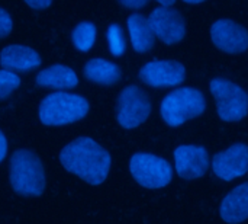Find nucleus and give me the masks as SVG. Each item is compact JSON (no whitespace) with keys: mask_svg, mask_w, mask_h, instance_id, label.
Returning <instances> with one entry per match:
<instances>
[{"mask_svg":"<svg viewBox=\"0 0 248 224\" xmlns=\"http://www.w3.org/2000/svg\"><path fill=\"white\" fill-rule=\"evenodd\" d=\"M60 160L68 172L92 185L105 182L112 163L110 155L90 137H81L67 144L60 153Z\"/></svg>","mask_w":248,"mask_h":224,"instance_id":"1","label":"nucleus"},{"mask_svg":"<svg viewBox=\"0 0 248 224\" xmlns=\"http://www.w3.org/2000/svg\"><path fill=\"white\" fill-rule=\"evenodd\" d=\"M10 184L25 197H39L45 190V171L39 157L29 150H16L10 162Z\"/></svg>","mask_w":248,"mask_h":224,"instance_id":"2","label":"nucleus"},{"mask_svg":"<svg viewBox=\"0 0 248 224\" xmlns=\"http://www.w3.org/2000/svg\"><path fill=\"white\" fill-rule=\"evenodd\" d=\"M206 109L205 95L195 87H180L169 93L160 106L161 117L170 127H179L186 121L202 115Z\"/></svg>","mask_w":248,"mask_h":224,"instance_id":"3","label":"nucleus"},{"mask_svg":"<svg viewBox=\"0 0 248 224\" xmlns=\"http://www.w3.org/2000/svg\"><path fill=\"white\" fill-rule=\"evenodd\" d=\"M89 112V102L74 93H51L39 108V120L45 125H65L81 120Z\"/></svg>","mask_w":248,"mask_h":224,"instance_id":"4","label":"nucleus"},{"mask_svg":"<svg viewBox=\"0 0 248 224\" xmlns=\"http://www.w3.org/2000/svg\"><path fill=\"white\" fill-rule=\"evenodd\" d=\"M209 89L217 99V111L221 120L234 122L243 120L248 112V95L246 90L222 77L212 79Z\"/></svg>","mask_w":248,"mask_h":224,"instance_id":"5","label":"nucleus"},{"mask_svg":"<svg viewBox=\"0 0 248 224\" xmlns=\"http://www.w3.org/2000/svg\"><path fill=\"white\" fill-rule=\"evenodd\" d=\"M129 171L134 179L150 190L163 188L170 184L173 169L167 160L151 153H137L129 160Z\"/></svg>","mask_w":248,"mask_h":224,"instance_id":"6","label":"nucleus"},{"mask_svg":"<svg viewBox=\"0 0 248 224\" xmlns=\"http://www.w3.org/2000/svg\"><path fill=\"white\" fill-rule=\"evenodd\" d=\"M151 112L148 96L138 86H126L118 99V122L124 128H135L141 125Z\"/></svg>","mask_w":248,"mask_h":224,"instance_id":"7","label":"nucleus"},{"mask_svg":"<svg viewBox=\"0 0 248 224\" xmlns=\"http://www.w3.org/2000/svg\"><path fill=\"white\" fill-rule=\"evenodd\" d=\"M148 22L154 35L164 44H177L186 35L185 20L173 7H155L150 15Z\"/></svg>","mask_w":248,"mask_h":224,"instance_id":"8","label":"nucleus"},{"mask_svg":"<svg viewBox=\"0 0 248 224\" xmlns=\"http://www.w3.org/2000/svg\"><path fill=\"white\" fill-rule=\"evenodd\" d=\"M186 76L185 66L173 60H153L145 63L140 70V77L154 87L179 86Z\"/></svg>","mask_w":248,"mask_h":224,"instance_id":"9","label":"nucleus"},{"mask_svg":"<svg viewBox=\"0 0 248 224\" xmlns=\"http://www.w3.org/2000/svg\"><path fill=\"white\" fill-rule=\"evenodd\" d=\"M214 173L222 181H234L248 172V146L238 143L218 153L212 160Z\"/></svg>","mask_w":248,"mask_h":224,"instance_id":"10","label":"nucleus"},{"mask_svg":"<svg viewBox=\"0 0 248 224\" xmlns=\"http://www.w3.org/2000/svg\"><path fill=\"white\" fill-rule=\"evenodd\" d=\"M212 42L222 51L237 54L248 50V31L232 19H218L211 26Z\"/></svg>","mask_w":248,"mask_h":224,"instance_id":"11","label":"nucleus"},{"mask_svg":"<svg viewBox=\"0 0 248 224\" xmlns=\"http://www.w3.org/2000/svg\"><path fill=\"white\" fill-rule=\"evenodd\" d=\"M176 171L182 178L196 179L205 175L209 168V155L205 147L182 144L174 149Z\"/></svg>","mask_w":248,"mask_h":224,"instance_id":"12","label":"nucleus"},{"mask_svg":"<svg viewBox=\"0 0 248 224\" xmlns=\"http://www.w3.org/2000/svg\"><path fill=\"white\" fill-rule=\"evenodd\" d=\"M219 213L227 223H241L248 219V182L238 185L225 195Z\"/></svg>","mask_w":248,"mask_h":224,"instance_id":"13","label":"nucleus"},{"mask_svg":"<svg viewBox=\"0 0 248 224\" xmlns=\"http://www.w3.org/2000/svg\"><path fill=\"white\" fill-rule=\"evenodd\" d=\"M0 63L1 66L12 71H28L31 69H35L41 64V58L36 51L26 45L13 44L6 47L0 54Z\"/></svg>","mask_w":248,"mask_h":224,"instance_id":"14","label":"nucleus"},{"mask_svg":"<svg viewBox=\"0 0 248 224\" xmlns=\"http://www.w3.org/2000/svg\"><path fill=\"white\" fill-rule=\"evenodd\" d=\"M36 83L42 87L71 89L77 86L78 77L73 69L62 64H55L39 71V74L36 76Z\"/></svg>","mask_w":248,"mask_h":224,"instance_id":"15","label":"nucleus"},{"mask_svg":"<svg viewBox=\"0 0 248 224\" xmlns=\"http://www.w3.org/2000/svg\"><path fill=\"white\" fill-rule=\"evenodd\" d=\"M128 31L132 47L138 52L148 51L154 44V32L150 26L148 19L140 13H132L128 17Z\"/></svg>","mask_w":248,"mask_h":224,"instance_id":"16","label":"nucleus"},{"mask_svg":"<svg viewBox=\"0 0 248 224\" xmlns=\"http://www.w3.org/2000/svg\"><path fill=\"white\" fill-rule=\"evenodd\" d=\"M84 74L89 80L100 85H113L121 79L119 67L115 63L100 57L92 58L86 63Z\"/></svg>","mask_w":248,"mask_h":224,"instance_id":"17","label":"nucleus"},{"mask_svg":"<svg viewBox=\"0 0 248 224\" xmlns=\"http://www.w3.org/2000/svg\"><path fill=\"white\" fill-rule=\"evenodd\" d=\"M96 41V26L92 22H81L73 31V42L78 51H89Z\"/></svg>","mask_w":248,"mask_h":224,"instance_id":"18","label":"nucleus"},{"mask_svg":"<svg viewBox=\"0 0 248 224\" xmlns=\"http://www.w3.org/2000/svg\"><path fill=\"white\" fill-rule=\"evenodd\" d=\"M108 42H109V50L113 55L119 57L125 52V39L119 25L112 23L108 28Z\"/></svg>","mask_w":248,"mask_h":224,"instance_id":"19","label":"nucleus"},{"mask_svg":"<svg viewBox=\"0 0 248 224\" xmlns=\"http://www.w3.org/2000/svg\"><path fill=\"white\" fill-rule=\"evenodd\" d=\"M20 85V79L16 73L9 70H0V99L9 96Z\"/></svg>","mask_w":248,"mask_h":224,"instance_id":"20","label":"nucleus"},{"mask_svg":"<svg viewBox=\"0 0 248 224\" xmlns=\"http://www.w3.org/2000/svg\"><path fill=\"white\" fill-rule=\"evenodd\" d=\"M12 28H13V20L10 15L4 9H0V38H4L6 35H9Z\"/></svg>","mask_w":248,"mask_h":224,"instance_id":"21","label":"nucleus"},{"mask_svg":"<svg viewBox=\"0 0 248 224\" xmlns=\"http://www.w3.org/2000/svg\"><path fill=\"white\" fill-rule=\"evenodd\" d=\"M6 153H7V141L3 133L0 131V162L6 157Z\"/></svg>","mask_w":248,"mask_h":224,"instance_id":"22","label":"nucleus"},{"mask_svg":"<svg viewBox=\"0 0 248 224\" xmlns=\"http://www.w3.org/2000/svg\"><path fill=\"white\" fill-rule=\"evenodd\" d=\"M52 4V1L49 0H42V1H28V6L33 7V9H45V7H49Z\"/></svg>","mask_w":248,"mask_h":224,"instance_id":"23","label":"nucleus"},{"mask_svg":"<svg viewBox=\"0 0 248 224\" xmlns=\"http://www.w3.org/2000/svg\"><path fill=\"white\" fill-rule=\"evenodd\" d=\"M122 6H125V7H131V9H140V7H144L145 4H147V1H122L121 3Z\"/></svg>","mask_w":248,"mask_h":224,"instance_id":"24","label":"nucleus"}]
</instances>
